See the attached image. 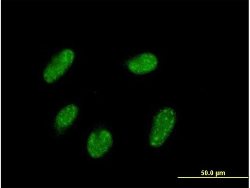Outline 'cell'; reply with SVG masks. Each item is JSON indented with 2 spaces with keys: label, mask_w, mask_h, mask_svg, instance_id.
Segmentation results:
<instances>
[{
  "label": "cell",
  "mask_w": 250,
  "mask_h": 188,
  "mask_svg": "<svg viewBox=\"0 0 250 188\" xmlns=\"http://www.w3.org/2000/svg\"><path fill=\"white\" fill-rule=\"evenodd\" d=\"M176 119L174 110L166 107L160 111L155 117L149 134L152 147L158 148L165 142L172 132Z\"/></svg>",
  "instance_id": "cell-1"
},
{
  "label": "cell",
  "mask_w": 250,
  "mask_h": 188,
  "mask_svg": "<svg viewBox=\"0 0 250 188\" xmlns=\"http://www.w3.org/2000/svg\"><path fill=\"white\" fill-rule=\"evenodd\" d=\"M74 58V52L70 49H64L54 55L43 70L45 82L52 83L58 80L70 67Z\"/></svg>",
  "instance_id": "cell-2"
},
{
  "label": "cell",
  "mask_w": 250,
  "mask_h": 188,
  "mask_svg": "<svg viewBox=\"0 0 250 188\" xmlns=\"http://www.w3.org/2000/svg\"><path fill=\"white\" fill-rule=\"evenodd\" d=\"M113 144V138L110 131L104 128H99L89 135L87 141V149L91 157L98 159L110 150Z\"/></svg>",
  "instance_id": "cell-3"
},
{
  "label": "cell",
  "mask_w": 250,
  "mask_h": 188,
  "mask_svg": "<svg viewBox=\"0 0 250 188\" xmlns=\"http://www.w3.org/2000/svg\"><path fill=\"white\" fill-rule=\"evenodd\" d=\"M158 65V60L154 55L144 53L139 55L129 60L127 65L133 73L142 75L154 70Z\"/></svg>",
  "instance_id": "cell-4"
},
{
  "label": "cell",
  "mask_w": 250,
  "mask_h": 188,
  "mask_svg": "<svg viewBox=\"0 0 250 188\" xmlns=\"http://www.w3.org/2000/svg\"><path fill=\"white\" fill-rule=\"evenodd\" d=\"M78 107L70 104L61 109L57 114L54 120V127L58 133L65 131L73 123L78 113Z\"/></svg>",
  "instance_id": "cell-5"
}]
</instances>
